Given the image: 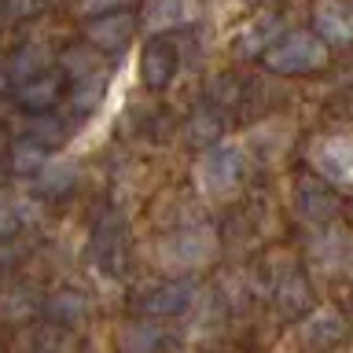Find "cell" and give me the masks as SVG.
Instances as JSON below:
<instances>
[{"label":"cell","instance_id":"obj_17","mask_svg":"<svg viewBox=\"0 0 353 353\" xmlns=\"http://www.w3.org/2000/svg\"><path fill=\"white\" fill-rule=\"evenodd\" d=\"M44 66H48V59H44V48H37V44H33V48H22L19 52V59H15V74H37V70H44Z\"/></svg>","mask_w":353,"mask_h":353},{"label":"cell","instance_id":"obj_14","mask_svg":"<svg viewBox=\"0 0 353 353\" xmlns=\"http://www.w3.org/2000/svg\"><path fill=\"white\" fill-rule=\"evenodd\" d=\"M192 291H195L192 283H173V287H165V291H159L151 298V309L154 313H176V309H184L192 302Z\"/></svg>","mask_w":353,"mask_h":353},{"label":"cell","instance_id":"obj_1","mask_svg":"<svg viewBox=\"0 0 353 353\" xmlns=\"http://www.w3.org/2000/svg\"><path fill=\"white\" fill-rule=\"evenodd\" d=\"M324 63H327V48L313 33H287L280 44H272L265 52V66L276 74H309Z\"/></svg>","mask_w":353,"mask_h":353},{"label":"cell","instance_id":"obj_15","mask_svg":"<svg viewBox=\"0 0 353 353\" xmlns=\"http://www.w3.org/2000/svg\"><path fill=\"white\" fill-rule=\"evenodd\" d=\"M48 165V154H44L41 143H19L15 148V170L19 173H41Z\"/></svg>","mask_w":353,"mask_h":353},{"label":"cell","instance_id":"obj_10","mask_svg":"<svg viewBox=\"0 0 353 353\" xmlns=\"http://www.w3.org/2000/svg\"><path fill=\"white\" fill-rule=\"evenodd\" d=\"M55 96H59V77H55V74H48V77H30V81H22V88H19V99H22L26 107H33V110L55 103Z\"/></svg>","mask_w":353,"mask_h":353},{"label":"cell","instance_id":"obj_3","mask_svg":"<svg viewBox=\"0 0 353 353\" xmlns=\"http://www.w3.org/2000/svg\"><path fill=\"white\" fill-rule=\"evenodd\" d=\"M217 254V239L210 228H188L176 232V236L162 247V258L170 269H199Z\"/></svg>","mask_w":353,"mask_h":353},{"label":"cell","instance_id":"obj_6","mask_svg":"<svg viewBox=\"0 0 353 353\" xmlns=\"http://www.w3.org/2000/svg\"><path fill=\"white\" fill-rule=\"evenodd\" d=\"M88 41L99 44V48H121V44L129 41V33H132V19L129 15H99L88 22Z\"/></svg>","mask_w":353,"mask_h":353},{"label":"cell","instance_id":"obj_5","mask_svg":"<svg viewBox=\"0 0 353 353\" xmlns=\"http://www.w3.org/2000/svg\"><path fill=\"white\" fill-rule=\"evenodd\" d=\"M313 30L320 33V41H335V44L353 41V4H346V0H320L313 11Z\"/></svg>","mask_w":353,"mask_h":353},{"label":"cell","instance_id":"obj_16","mask_svg":"<svg viewBox=\"0 0 353 353\" xmlns=\"http://www.w3.org/2000/svg\"><path fill=\"white\" fill-rule=\"evenodd\" d=\"M99 85H103V77H92V81H81V85H77V92H74V107L77 110H92L96 103H99V96H103V88H99Z\"/></svg>","mask_w":353,"mask_h":353},{"label":"cell","instance_id":"obj_13","mask_svg":"<svg viewBox=\"0 0 353 353\" xmlns=\"http://www.w3.org/2000/svg\"><path fill=\"white\" fill-rule=\"evenodd\" d=\"M48 313H52V316H59L63 324H74V320H81V316L88 313V305H85V298H81V294L63 291V294H55L52 302H48Z\"/></svg>","mask_w":353,"mask_h":353},{"label":"cell","instance_id":"obj_12","mask_svg":"<svg viewBox=\"0 0 353 353\" xmlns=\"http://www.w3.org/2000/svg\"><path fill=\"white\" fill-rule=\"evenodd\" d=\"M298 206H302L305 217H327L331 210H335V199L324 192L320 181H305L302 188H298Z\"/></svg>","mask_w":353,"mask_h":353},{"label":"cell","instance_id":"obj_7","mask_svg":"<svg viewBox=\"0 0 353 353\" xmlns=\"http://www.w3.org/2000/svg\"><path fill=\"white\" fill-rule=\"evenodd\" d=\"M173 74H176V52L170 48V44L154 41L151 48L143 52V77H148V85L162 88Z\"/></svg>","mask_w":353,"mask_h":353},{"label":"cell","instance_id":"obj_4","mask_svg":"<svg viewBox=\"0 0 353 353\" xmlns=\"http://www.w3.org/2000/svg\"><path fill=\"white\" fill-rule=\"evenodd\" d=\"M313 165L327 181L353 184V137H331L313 148Z\"/></svg>","mask_w":353,"mask_h":353},{"label":"cell","instance_id":"obj_8","mask_svg":"<svg viewBox=\"0 0 353 353\" xmlns=\"http://www.w3.org/2000/svg\"><path fill=\"white\" fill-rule=\"evenodd\" d=\"M302 335H305V342H313V346H331V342H339L342 335H346V324H342L339 313L320 309V313H313L302 324Z\"/></svg>","mask_w":353,"mask_h":353},{"label":"cell","instance_id":"obj_11","mask_svg":"<svg viewBox=\"0 0 353 353\" xmlns=\"http://www.w3.org/2000/svg\"><path fill=\"white\" fill-rule=\"evenodd\" d=\"M181 19H184V0H148V11H143V22L154 33L173 30Z\"/></svg>","mask_w":353,"mask_h":353},{"label":"cell","instance_id":"obj_18","mask_svg":"<svg viewBox=\"0 0 353 353\" xmlns=\"http://www.w3.org/2000/svg\"><path fill=\"white\" fill-rule=\"evenodd\" d=\"M41 173H44V188H52V192H55V188H66V184L74 181V170H70L66 162H59V165H55V162H48Z\"/></svg>","mask_w":353,"mask_h":353},{"label":"cell","instance_id":"obj_9","mask_svg":"<svg viewBox=\"0 0 353 353\" xmlns=\"http://www.w3.org/2000/svg\"><path fill=\"white\" fill-rule=\"evenodd\" d=\"M276 22L272 15H265V19H254L247 30L239 33V41H236V48H239V55H258V52H265V44H269L272 37H276Z\"/></svg>","mask_w":353,"mask_h":353},{"label":"cell","instance_id":"obj_19","mask_svg":"<svg viewBox=\"0 0 353 353\" xmlns=\"http://www.w3.org/2000/svg\"><path fill=\"white\" fill-rule=\"evenodd\" d=\"M15 214H11V206H0V236H11V232H15Z\"/></svg>","mask_w":353,"mask_h":353},{"label":"cell","instance_id":"obj_2","mask_svg":"<svg viewBox=\"0 0 353 353\" xmlns=\"http://www.w3.org/2000/svg\"><path fill=\"white\" fill-rule=\"evenodd\" d=\"M199 188H203L206 195H228L236 192L239 184V173H243V151L236 143H214L203 162H199Z\"/></svg>","mask_w":353,"mask_h":353}]
</instances>
